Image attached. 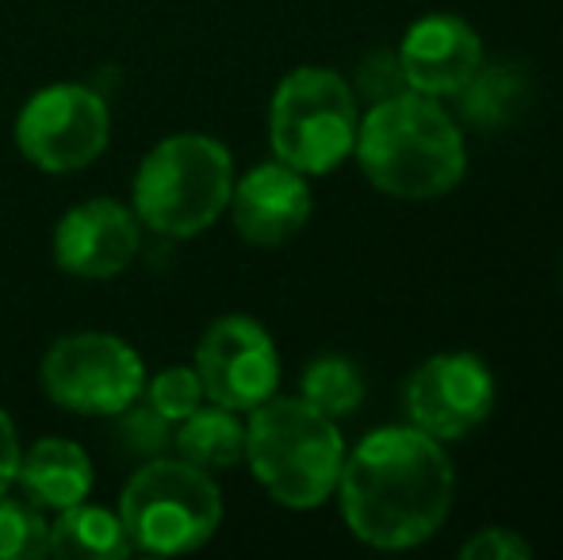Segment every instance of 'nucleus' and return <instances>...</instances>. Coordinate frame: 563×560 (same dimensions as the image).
Returning a JSON list of instances; mask_svg holds the SVG:
<instances>
[{"mask_svg":"<svg viewBox=\"0 0 563 560\" xmlns=\"http://www.w3.org/2000/svg\"><path fill=\"white\" fill-rule=\"evenodd\" d=\"M533 85H529L526 69L510 66V62H487L467 77V85L456 92L460 116L472 128L483 131H503L510 123H518V116L529 108Z\"/></svg>","mask_w":563,"mask_h":560,"instance_id":"16","label":"nucleus"},{"mask_svg":"<svg viewBox=\"0 0 563 560\" xmlns=\"http://www.w3.org/2000/svg\"><path fill=\"white\" fill-rule=\"evenodd\" d=\"M402 404L410 426L438 441H460L495 411V376L475 353H438L410 373Z\"/></svg>","mask_w":563,"mask_h":560,"instance_id":"10","label":"nucleus"},{"mask_svg":"<svg viewBox=\"0 0 563 560\" xmlns=\"http://www.w3.org/2000/svg\"><path fill=\"white\" fill-rule=\"evenodd\" d=\"M399 62L410 92H422L433 100L456 97L467 85V77L483 66L479 31L460 15H422L402 35Z\"/></svg>","mask_w":563,"mask_h":560,"instance_id":"13","label":"nucleus"},{"mask_svg":"<svg viewBox=\"0 0 563 560\" xmlns=\"http://www.w3.org/2000/svg\"><path fill=\"white\" fill-rule=\"evenodd\" d=\"M334 495L356 541L402 553L441 530L456 495V472L445 441L418 426H384L345 453Z\"/></svg>","mask_w":563,"mask_h":560,"instance_id":"1","label":"nucleus"},{"mask_svg":"<svg viewBox=\"0 0 563 560\" xmlns=\"http://www.w3.org/2000/svg\"><path fill=\"white\" fill-rule=\"evenodd\" d=\"M460 557L464 560H529L533 557V546L526 538H518L514 530H503V526H487L475 538H467L460 546Z\"/></svg>","mask_w":563,"mask_h":560,"instance_id":"23","label":"nucleus"},{"mask_svg":"<svg viewBox=\"0 0 563 560\" xmlns=\"http://www.w3.org/2000/svg\"><path fill=\"white\" fill-rule=\"evenodd\" d=\"M234 157L211 135H169L139 162L131 208L142 227L165 239L203 234L230 204Z\"/></svg>","mask_w":563,"mask_h":560,"instance_id":"4","label":"nucleus"},{"mask_svg":"<svg viewBox=\"0 0 563 560\" xmlns=\"http://www.w3.org/2000/svg\"><path fill=\"white\" fill-rule=\"evenodd\" d=\"M51 557V523L46 510L27 499L0 495V560H43Z\"/></svg>","mask_w":563,"mask_h":560,"instance_id":"19","label":"nucleus"},{"mask_svg":"<svg viewBox=\"0 0 563 560\" xmlns=\"http://www.w3.org/2000/svg\"><path fill=\"white\" fill-rule=\"evenodd\" d=\"M356 92L338 69L299 66L276 85L268 105V142L303 177L334 173L356 146Z\"/></svg>","mask_w":563,"mask_h":560,"instance_id":"6","label":"nucleus"},{"mask_svg":"<svg viewBox=\"0 0 563 560\" xmlns=\"http://www.w3.org/2000/svg\"><path fill=\"white\" fill-rule=\"evenodd\" d=\"M119 523L131 549L177 557L208 546L223 523V492L208 469L185 457H154L119 492Z\"/></svg>","mask_w":563,"mask_h":560,"instance_id":"5","label":"nucleus"},{"mask_svg":"<svg viewBox=\"0 0 563 560\" xmlns=\"http://www.w3.org/2000/svg\"><path fill=\"white\" fill-rule=\"evenodd\" d=\"M230 216L234 231L250 246H284L291 242L311 219V185L299 169L284 165L280 157L253 165L245 177L234 180L230 188Z\"/></svg>","mask_w":563,"mask_h":560,"instance_id":"12","label":"nucleus"},{"mask_svg":"<svg viewBox=\"0 0 563 560\" xmlns=\"http://www.w3.org/2000/svg\"><path fill=\"white\" fill-rule=\"evenodd\" d=\"M112 142V112L97 89L58 81L27 97L15 116V146L43 173H81Z\"/></svg>","mask_w":563,"mask_h":560,"instance_id":"8","label":"nucleus"},{"mask_svg":"<svg viewBox=\"0 0 563 560\" xmlns=\"http://www.w3.org/2000/svg\"><path fill=\"white\" fill-rule=\"evenodd\" d=\"M203 384V399L250 415L280 388L276 342L250 315H223L203 330L192 361Z\"/></svg>","mask_w":563,"mask_h":560,"instance_id":"9","label":"nucleus"},{"mask_svg":"<svg viewBox=\"0 0 563 560\" xmlns=\"http://www.w3.org/2000/svg\"><path fill=\"white\" fill-rule=\"evenodd\" d=\"M142 223L134 208L112 196H97L69 208L54 227V262L81 281H112L139 257Z\"/></svg>","mask_w":563,"mask_h":560,"instance_id":"11","label":"nucleus"},{"mask_svg":"<svg viewBox=\"0 0 563 560\" xmlns=\"http://www.w3.org/2000/svg\"><path fill=\"white\" fill-rule=\"evenodd\" d=\"M112 438L119 453H131L139 461H154V457L173 453V422L157 407H150L142 396L112 415Z\"/></svg>","mask_w":563,"mask_h":560,"instance_id":"20","label":"nucleus"},{"mask_svg":"<svg viewBox=\"0 0 563 560\" xmlns=\"http://www.w3.org/2000/svg\"><path fill=\"white\" fill-rule=\"evenodd\" d=\"M353 154L364 177L395 200H441L467 173L456 120L433 97L410 89L368 105Z\"/></svg>","mask_w":563,"mask_h":560,"instance_id":"2","label":"nucleus"},{"mask_svg":"<svg viewBox=\"0 0 563 560\" xmlns=\"http://www.w3.org/2000/svg\"><path fill=\"white\" fill-rule=\"evenodd\" d=\"M368 105H379V100H391L399 92H407V77H402V62L399 51H372L368 58L356 69V89Z\"/></svg>","mask_w":563,"mask_h":560,"instance_id":"22","label":"nucleus"},{"mask_svg":"<svg viewBox=\"0 0 563 560\" xmlns=\"http://www.w3.org/2000/svg\"><path fill=\"white\" fill-rule=\"evenodd\" d=\"M142 399H146L150 407H157L165 419L177 426L185 415H192L196 407L203 404V384L192 365H169L157 376H146Z\"/></svg>","mask_w":563,"mask_h":560,"instance_id":"21","label":"nucleus"},{"mask_svg":"<svg viewBox=\"0 0 563 560\" xmlns=\"http://www.w3.org/2000/svg\"><path fill=\"white\" fill-rule=\"evenodd\" d=\"M299 399L322 411L327 419H349L364 404V373L341 353H322L303 369Z\"/></svg>","mask_w":563,"mask_h":560,"instance_id":"18","label":"nucleus"},{"mask_svg":"<svg viewBox=\"0 0 563 560\" xmlns=\"http://www.w3.org/2000/svg\"><path fill=\"white\" fill-rule=\"evenodd\" d=\"M15 487H20L23 499L35 503L38 510L58 515V510L89 499L92 461H89V453L69 438H38L35 446L20 449Z\"/></svg>","mask_w":563,"mask_h":560,"instance_id":"14","label":"nucleus"},{"mask_svg":"<svg viewBox=\"0 0 563 560\" xmlns=\"http://www.w3.org/2000/svg\"><path fill=\"white\" fill-rule=\"evenodd\" d=\"M345 441L334 419L299 396H273L250 411L245 461L257 484L288 510H314L338 492Z\"/></svg>","mask_w":563,"mask_h":560,"instance_id":"3","label":"nucleus"},{"mask_svg":"<svg viewBox=\"0 0 563 560\" xmlns=\"http://www.w3.org/2000/svg\"><path fill=\"white\" fill-rule=\"evenodd\" d=\"M131 549L119 510L92 507V503H74L58 510L51 523V557L62 560H123Z\"/></svg>","mask_w":563,"mask_h":560,"instance_id":"17","label":"nucleus"},{"mask_svg":"<svg viewBox=\"0 0 563 560\" xmlns=\"http://www.w3.org/2000/svg\"><path fill=\"white\" fill-rule=\"evenodd\" d=\"M173 453L185 457L196 469H234L245 461V422L242 411L203 399L192 415L173 426Z\"/></svg>","mask_w":563,"mask_h":560,"instance_id":"15","label":"nucleus"},{"mask_svg":"<svg viewBox=\"0 0 563 560\" xmlns=\"http://www.w3.org/2000/svg\"><path fill=\"white\" fill-rule=\"evenodd\" d=\"M20 433H15L12 415L0 407V495L15 487V469H20Z\"/></svg>","mask_w":563,"mask_h":560,"instance_id":"24","label":"nucleus"},{"mask_svg":"<svg viewBox=\"0 0 563 560\" xmlns=\"http://www.w3.org/2000/svg\"><path fill=\"white\" fill-rule=\"evenodd\" d=\"M38 381L54 407L85 419H112L146 388V365L131 342L104 330H77L51 342Z\"/></svg>","mask_w":563,"mask_h":560,"instance_id":"7","label":"nucleus"}]
</instances>
